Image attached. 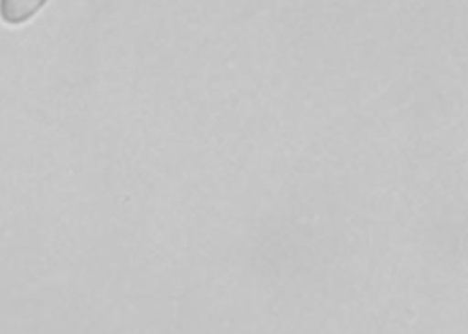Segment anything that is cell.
Instances as JSON below:
<instances>
[{
	"instance_id": "cell-1",
	"label": "cell",
	"mask_w": 468,
	"mask_h": 334,
	"mask_svg": "<svg viewBox=\"0 0 468 334\" xmlns=\"http://www.w3.org/2000/svg\"><path fill=\"white\" fill-rule=\"evenodd\" d=\"M48 0H0V19L9 26H20L39 14Z\"/></svg>"
}]
</instances>
